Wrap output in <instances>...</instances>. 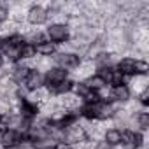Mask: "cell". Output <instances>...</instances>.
<instances>
[{
    "label": "cell",
    "instance_id": "8",
    "mask_svg": "<svg viewBox=\"0 0 149 149\" xmlns=\"http://www.w3.org/2000/svg\"><path fill=\"white\" fill-rule=\"evenodd\" d=\"M56 61H58L60 68H76L81 63V58L74 53H61L56 56Z\"/></svg>",
    "mask_w": 149,
    "mask_h": 149
},
{
    "label": "cell",
    "instance_id": "18",
    "mask_svg": "<svg viewBox=\"0 0 149 149\" xmlns=\"http://www.w3.org/2000/svg\"><path fill=\"white\" fill-rule=\"evenodd\" d=\"M72 86H74V81L67 79V81L60 83L58 86H54V88H53V90H49V91H53L54 95H63V93H68V91H72Z\"/></svg>",
    "mask_w": 149,
    "mask_h": 149
},
{
    "label": "cell",
    "instance_id": "28",
    "mask_svg": "<svg viewBox=\"0 0 149 149\" xmlns=\"http://www.w3.org/2000/svg\"><path fill=\"white\" fill-rule=\"evenodd\" d=\"M6 130H7V126L4 125V121H0V135H2V133H4Z\"/></svg>",
    "mask_w": 149,
    "mask_h": 149
},
{
    "label": "cell",
    "instance_id": "6",
    "mask_svg": "<svg viewBox=\"0 0 149 149\" xmlns=\"http://www.w3.org/2000/svg\"><path fill=\"white\" fill-rule=\"evenodd\" d=\"M28 21L32 23V25H44L46 21H47V11L42 7V6H33V7H30V11H28Z\"/></svg>",
    "mask_w": 149,
    "mask_h": 149
},
{
    "label": "cell",
    "instance_id": "13",
    "mask_svg": "<svg viewBox=\"0 0 149 149\" xmlns=\"http://www.w3.org/2000/svg\"><path fill=\"white\" fill-rule=\"evenodd\" d=\"M35 53H39L42 56H51V54L56 53V44H53L49 40H44V42H40V44L35 46Z\"/></svg>",
    "mask_w": 149,
    "mask_h": 149
},
{
    "label": "cell",
    "instance_id": "27",
    "mask_svg": "<svg viewBox=\"0 0 149 149\" xmlns=\"http://www.w3.org/2000/svg\"><path fill=\"white\" fill-rule=\"evenodd\" d=\"M95 149H111V146H109L105 140H100V142L97 144V147H95Z\"/></svg>",
    "mask_w": 149,
    "mask_h": 149
},
{
    "label": "cell",
    "instance_id": "22",
    "mask_svg": "<svg viewBox=\"0 0 149 149\" xmlns=\"http://www.w3.org/2000/svg\"><path fill=\"white\" fill-rule=\"evenodd\" d=\"M147 70H149L147 61H144V60H135V65H133V72H135V76H137V74H139V76H146Z\"/></svg>",
    "mask_w": 149,
    "mask_h": 149
},
{
    "label": "cell",
    "instance_id": "16",
    "mask_svg": "<svg viewBox=\"0 0 149 149\" xmlns=\"http://www.w3.org/2000/svg\"><path fill=\"white\" fill-rule=\"evenodd\" d=\"M105 142H107L111 147H112V146L121 144V132H119V130H116V128L107 130V132H105Z\"/></svg>",
    "mask_w": 149,
    "mask_h": 149
},
{
    "label": "cell",
    "instance_id": "21",
    "mask_svg": "<svg viewBox=\"0 0 149 149\" xmlns=\"http://www.w3.org/2000/svg\"><path fill=\"white\" fill-rule=\"evenodd\" d=\"M35 54H37V53H35V46L25 42L23 47H21V51H19V58H21V60H23V58H33Z\"/></svg>",
    "mask_w": 149,
    "mask_h": 149
},
{
    "label": "cell",
    "instance_id": "4",
    "mask_svg": "<svg viewBox=\"0 0 149 149\" xmlns=\"http://www.w3.org/2000/svg\"><path fill=\"white\" fill-rule=\"evenodd\" d=\"M47 37H49V42H53V44L65 42L68 39V28H67V25H61V23L51 25L47 28Z\"/></svg>",
    "mask_w": 149,
    "mask_h": 149
},
{
    "label": "cell",
    "instance_id": "12",
    "mask_svg": "<svg viewBox=\"0 0 149 149\" xmlns=\"http://www.w3.org/2000/svg\"><path fill=\"white\" fill-rule=\"evenodd\" d=\"M111 97L118 102H126L130 98V88L126 84H118V86H112V93Z\"/></svg>",
    "mask_w": 149,
    "mask_h": 149
},
{
    "label": "cell",
    "instance_id": "3",
    "mask_svg": "<svg viewBox=\"0 0 149 149\" xmlns=\"http://www.w3.org/2000/svg\"><path fill=\"white\" fill-rule=\"evenodd\" d=\"M67 76H68V72H67L65 68L54 67V68L47 70V74H46V77H44V83L47 84V88H49V90H53V88H54V86H58L60 83L67 81Z\"/></svg>",
    "mask_w": 149,
    "mask_h": 149
},
{
    "label": "cell",
    "instance_id": "26",
    "mask_svg": "<svg viewBox=\"0 0 149 149\" xmlns=\"http://www.w3.org/2000/svg\"><path fill=\"white\" fill-rule=\"evenodd\" d=\"M54 149H74V146H68V144H65V142H58V144L54 146Z\"/></svg>",
    "mask_w": 149,
    "mask_h": 149
},
{
    "label": "cell",
    "instance_id": "30",
    "mask_svg": "<svg viewBox=\"0 0 149 149\" xmlns=\"http://www.w3.org/2000/svg\"><path fill=\"white\" fill-rule=\"evenodd\" d=\"M40 149H54V147H51V146H49V147H40Z\"/></svg>",
    "mask_w": 149,
    "mask_h": 149
},
{
    "label": "cell",
    "instance_id": "2",
    "mask_svg": "<svg viewBox=\"0 0 149 149\" xmlns=\"http://www.w3.org/2000/svg\"><path fill=\"white\" fill-rule=\"evenodd\" d=\"M86 132L83 126H77V125H72L65 130V135H63V142L68 144V146H74V144H79L83 140H86Z\"/></svg>",
    "mask_w": 149,
    "mask_h": 149
},
{
    "label": "cell",
    "instance_id": "9",
    "mask_svg": "<svg viewBox=\"0 0 149 149\" xmlns=\"http://www.w3.org/2000/svg\"><path fill=\"white\" fill-rule=\"evenodd\" d=\"M37 112H39L37 104H32L30 100L21 98V116H23V119H25V121H28V119L35 118V116H37Z\"/></svg>",
    "mask_w": 149,
    "mask_h": 149
},
{
    "label": "cell",
    "instance_id": "11",
    "mask_svg": "<svg viewBox=\"0 0 149 149\" xmlns=\"http://www.w3.org/2000/svg\"><path fill=\"white\" fill-rule=\"evenodd\" d=\"M133 65H135V60H133V58H123V60L118 63L116 70L121 74V76H135Z\"/></svg>",
    "mask_w": 149,
    "mask_h": 149
},
{
    "label": "cell",
    "instance_id": "14",
    "mask_svg": "<svg viewBox=\"0 0 149 149\" xmlns=\"http://www.w3.org/2000/svg\"><path fill=\"white\" fill-rule=\"evenodd\" d=\"M114 114V107L111 105V104H107V102H100L98 104V107H97V119H107V118H111Z\"/></svg>",
    "mask_w": 149,
    "mask_h": 149
},
{
    "label": "cell",
    "instance_id": "17",
    "mask_svg": "<svg viewBox=\"0 0 149 149\" xmlns=\"http://www.w3.org/2000/svg\"><path fill=\"white\" fill-rule=\"evenodd\" d=\"M100 102H97V104H84L83 109H81V116H84L86 119H97V107H98Z\"/></svg>",
    "mask_w": 149,
    "mask_h": 149
},
{
    "label": "cell",
    "instance_id": "25",
    "mask_svg": "<svg viewBox=\"0 0 149 149\" xmlns=\"http://www.w3.org/2000/svg\"><path fill=\"white\" fill-rule=\"evenodd\" d=\"M7 16H9L7 9H6V7H2V6H0V23H2V21H6V19H7Z\"/></svg>",
    "mask_w": 149,
    "mask_h": 149
},
{
    "label": "cell",
    "instance_id": "31",
    "mask_svg": "<svg viewBox=\"0 0 149 149\" xmlns=\"http://www.w3.org/2000/svg\"><path fill=\"white\" fill-rule=\"evenodd\" d=\"M0 121H2V114H0Z\"/></svg>",
    "mask_w": 149,
    "mask_h": 149
},
{
    "label": "cell",
    "instance_id": "1",
    "mask_svg": "<svg viewBox=\"0 0 149 149\" xmlns=\"http://www.w3.org/2000/svg\"><path fill=\"white\" fill-rule=\"evenodd\" d=\"M25 135L14 128H7L2 135H0V144H2L4 149H16L23 144Z\"/></svg>",
    "mask_w": 149,
    "mask_h": 149
},
{
    "label": "cell",
    "instance_id": "15",
    "mask_svg": "<svg viewBox=\"0 0 149 149\" xmlns=\"http://www.w3.org/2000/svg\"><path fill=\"white\" fill-rule=\"evenodd\" d=\"M84 84H86V86H88L91 91H95V93H98L102 88H105V86H107V84H105V81H104V79L98 76V74H97V76H91V77H90V79H88Z\"/></svg>",
    "mask_w": 149,
    "mask_h": 149
},
{
    "label": "cell",
    "instance_id": "24",
    "mask_svg": "<svg viewBox=\"0 0 149 149\" xmlns=\"http://www.w3.org/2000/svg\"><path fill=\"white\" fill-rule=\"evenodd\" d=\"M139 100H140V104H142V105H149V90H144V91L140 93Z\"/></svg>",
    "mask_w": 149,
    "mask_h": 149
},
{
    "label": "cell",
    "instance_id": "7",
    "mask_svg": "<svg viewBox=\"0 0 149 149\" xmlns=\"http://www.w3.org/2000/svg\"><path fill=\"white\" fill-rule=\"evenodd\" d=\"M23 83H25V88L28 91H37L44 84V77H42V74L39 70H30L28 76H26V79Z\"/></svg>",
    "mask_w": 149,
    "mask_h": 149
},
{
    "label": "cell",
    "instance_id": "20",
    "mask_svg": "<svg viewBox=\"0 0 149 149\" xmlns=\"http://www.w3.org/2000/svg\"><path fill=\"white\" fill-rule=\"evenodd\" d=\"M28 72H30V68H28V67L19 65V67H16V68H14L13 76H14V79H16L18 83H23V81L26 79V76H28Z\"/></svg>",
    "mask_w": 149,
    "mask_h": 149
},
{
    "label": "cell",
    "instance_id": "29",
    "mask_svg": "<svg viewBox=\"0 0 149 149\" xmlns=\"http://www.w3.org/2000/svg\"><path fill=\"white\" fill-rule=\"evenodd\" d=\"M2 65H4V54L0 53V67H2Z\"/></svg>",
    "mask_w": 149,
    "mask_h": 149
},
{
    "label": "cell",
    "instance_id": "10",
    "mask_svg": "<svg viewBox=\"0 0 149 149\" xmlns=\"http://www.w3.org/2000/svg\"><path fill=\"white\" fill-rule=\"evenodd\" d=\"M25 44V39H23V35H19V33H14V35H11V37H6L4 40H0V46H2V49L6 51V49H13V47H21Z\"/></svg>",
    "mask_w": 149,
    "mask_h": 149
},
{
    "label": "cell",
    "instance_id": "19",
    "mask_svg": "<svg viewBox=\"0 0 149 149\" xmlns=\"http://www.w3.org/2000/svg\"><path fill=\"white\" fill-rule=\"evenodd\" d=\"M72 91L76 93L79 98H86L90 93H91V90L84 84V83H74V86H72Z\"/></svg>",
    "mask_w": 149,
    "mask_h": 149
},
{
    "label": "cell",
    "instance_id": "23",
    "mask_svg": "<svg viewBox=\"0 0 149 149\" xmlns=\"http://www.w3.org/2000/svg\"><path fill=\"white\" fill-rule=\"evenodd\" d=\"M137 123H139L140 130H147V128H149V114H147V112H139Z\"/></svg>",
    "mask_w": 149,
    "mask_h": 149
},
{
    "label": "cell",
    "instance_id": "5",
    "mask_svg": "<svg viewBox=\"0 0 149 149\" xmlns=\"http://www.w3.org/2000/svg\"><path fill=\"white\" fill-rule=\"evenodd\" d=\"M121 144H125L128 147H133V149H139L144 144V137H142L140 132L125 130V132H121Z\"/></svg>",
    "mask_w": 149,
    "mask_h": 149
}]
</instances>
